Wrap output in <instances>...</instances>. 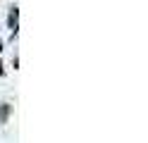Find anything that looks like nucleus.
<instances>
[{"label": "nucleus", "instance_id": "1", "mask_svg": "<svg viewBox=\"0 0 148 143\" xmlns=\"http://www.w3.org/2000/svg\"><path fill=\"white\" fill-rule=\"evenodd\" d=\"M7 29L12 31V38L17 36V29H19V7L12 5L10 7V14H7Z\"/></svg>", "mask_w": 148, "mask_h": 143}, {"label": "nucleus", "instance_id": "2", "mask_svg": "<svg viewBox=\"0 0 148 143\" xmlns=\"http://www.w3.org/2000/svg\"><path fill=\"white\" fill-rule=\"evenodd\" d=\"M7 119H10V105H7V103H5V105H3V107H0V122H3V124H5Z\"/></svg>", "mask_w": 148, "mask_h": 143}]
</instances>
